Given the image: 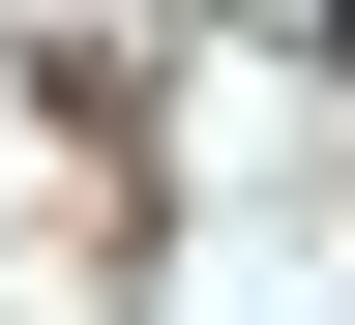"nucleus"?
I'll list each match as a JSON object with an SVG mask.
<instances>
[{"label": "nucleus", "mask_w": 355, "mask_h": 325, "mask_svg": "<svg viewBox=\"0 0 355 325\" xmlns=\"http://www.w3.org/2000/svg\"><path fill=\"white\" fill-rule=\"evenodd\" d=\"M326 60H355V0H326Z\"/></svg>", "instance_id": "nucleus-1"}]
</instances>
